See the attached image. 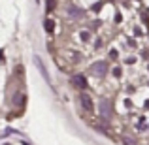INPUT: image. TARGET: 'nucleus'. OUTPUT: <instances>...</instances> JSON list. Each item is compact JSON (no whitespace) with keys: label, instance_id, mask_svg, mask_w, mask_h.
<instances>
[{"label":"nucleus","instance_id":"9","mask_svg":"<svg viewBox=\"0 0 149 145\" xmlns=\"http://www.w3.org/2000/svg\"><path fill=\"white\" fill-rule=\"evenodd\" d=\"M113 76L119 77V76H121V68H113Z\"/></svg>","mask_w":149,"mask_h":145},{"label":"nucleus","instance_id":"8","mask_svg":"<svg viewBox=\"0 0 149 145\" xmlns=\"http://www.w3.org/2000/svg\"><path fill=\"white\" fill-rule=\"evenodd\" d=\"M125 145H136V142L130 139V138H125Z\"/></svg>","mask_w":149,"mask_h":145},{"label":"nucleus","instance_id":"6","mask_svg":"<svg viewBox=\"0 0 149 145\" xmlns=\"http://www.w3.org/2000/svg\"><path fill=\"white\" fill-rule=\"evenodd\" d=\"M136 128H138V130H147L149 128V119H140V123L136 124Z\"/></svg>","mask_w":149,"mask_h":145},{"label":"nucleus","instance_id":"7","mask_svg":"<svg viewBox=\"0 0 149 145\" xmlns=\"http://www.w3.org/2000/svg\"><path fill=\"white\" fill-rule=\"evenodd\" d=\"M53 28H55V23L51 21V19H47V21H45V30H47V32H53Z\"/></svg>","mask_w":149,"mask_h":145},{"label":"nucleus","instance_id":"3","mask_svg":"<svg viewBox=\"0 0 149 145\" xmlns=\"http://www.w3.org/2000/svg\"><path fill=\"white\" fill-rule=\"evenodd\" d=\"M34 62H36L38 70L42 72V76H44V79H45V81H47V83L51 85V79H49V76H47V70H45V66H44V62H42V58H40V57H34Z\"/></svg>","mask_w":149,"mask_h":145},{"label":"nucleus","instance_id":"10","mask_svg":"<svg viewBox=\"0 0 149 145\" xmlns=\"http://www.w3.org/2000/svg\"><path fill=\"white\" fill-rule=\"evenodd\" d=\"M51 8H53V0H49V2H47V10H51Z\"/></svg>","mask_w":149,"mask_h":145},{"label":"nucleus","instance_id":"4","mask_svg":"<svg viewBox=\"0 0 149 145\" xmlns=\"http://www.w3.org/2000/svg\"><path fill=\"white\" fill-rule=\"evenodd\" d=\"M100 115L102 117H109V115H111V108H109V104L106 100L100 102Z\"/></svg>","mask_w":149,"mask_h":145},{"label":"nucleus","instance_id":"5","mask_svg":"<svg viewBox=\"0 0 149 145\" xmlns=\"http://www.w3.org/2000/svg\"><path fill=\"white\" fill-rule=\"evenodd\" d=\"M79 100H81V105H83L85 109H93V100H91L87 94H85V92L79 96Z\"/></svg>","mask_w":149,"mask_h":145},{"label":"nucleus","instance_id":"2","mask_svg":"<svg viewBox=\"0 0 149 145\" xmlns=\"http://www.w3.org/2000/svg\"><path fill=\"white\" fill-rule=\"evenodd\" d=\"M72 83L76 85L77 89H87V79H85V76H81V74L72 76Z\"/></svg>","mask_w":149,"mask_h":145},{"label":"nucleus","instance_id":"1","mask_svg":"<svg viewBox=\"0 0 149 145\" xmlns=\"http://www.w3.org/2000/svg\"><path fill=\"white\" fill-rule=\"evenodd\" d=\"M106 72H108V62L106 60H98V62H95V64L91 66V74L96 76V77H102Z\"/></svg>","mask_w":149,"mask_h":145}]
</instances>
